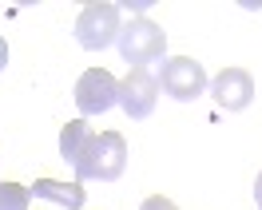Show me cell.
Segmentation results:
<instances>
[{
  "label": "cell",
  "instance_id": "8",
  "mask_svg": "<svg viewBox=\"0 0 262 210\" xmlns=\"http://www.w3.org/2000/svg\"><path fill=\"white\" fill-rule=\"evenodd\" d=\"M28 191H32L36 198L60 202V206H68V210H80V206H83V198H88L80 182H60V178H36Z\"/></svg>",
  "mask_w": 262,
  "mask_h": 210
},
{
  "label": "cell",
  "instance_id": "13",
  "mask_svg": "<svg viewBox=\"0 0 262 210\" xmlns=\"http://www.w3.org/2000/svg\"><path fill=\"white\" fill-rule=\"evenodd\" d=\"M4 64H8V44H4V36H0V72H4Z\"/></svg>",
  "mask_w": 262,
  "mask_h": 210
},
{
  "label": "cell",
  "instance_id": "6",
  "mask_svg": "<svg viewBox=\"0 0 262 210\" xmlns=\"http://www.w3.org/2000/svg\"><path fill=\"white\" fill-rule=\"evenodd\" d=\"M159 103V76L151 67H131L127 80H119V107L127 119H147Z\"/></svg>",
  "mask_w": 262,
  "mask_h": 210
},
{
  "label": "cell",
  "instance_id": "5",
  "mask_svg": "<svg viewBox=\"0 0 262 210\" xmlns=\"http://www.w3.org/2000/svg\"><path fill=\"white\" fill-rule=\"evenodd\" d=\"M115 103H119V80H115L112 72H103V67H88L76 83V107L80 115H103L112 111Z\"/></svg>",
  "mask_w": 262,
  "mask_h": 210
},
{
  "label": "cell",
  "instance_id": "14",
  "mask_svg": "<svg viewBox=\"0 0 262 210\" xmlns=\"http://www.w3.org/2000/svg\"><path fill=\"white\" fill-rule=\"evenodd\" d=\"M254 202H258V206H262V175L254 178Z\"/></svg>",
  "mask_w": 262,
  "mask_h": 210
},
{
  "label": "cell",
  "instance_id": "9",
  "mask_svg": "<svg viewBox=\"0 0 262 210\" xmlns=\"http://www.w3.org/2000/svg\"><path fill=\"white\" fill-rule=\"evenodd\" d=\"M88 139H92V127H88L83 119H68L64 131H60V155H64L68 162H76Z\"/></svg>",
  "mask_w": 262,
  "mask_h": 210
},
{
  "label": "cell",
  "instance_id": "2",
  "mask_svg": "<svg viewBox=\"0 0 262 210\" xmlns=\"http://www.w3.org/2000/svg\"><path fill=\"white\" fill-rule=\"evenodd\" d=\"M119 56L135 67H147L151 60H159L167 52V32L147 16H135L131 24H123V32H119Z\"/></svg>",
  "mask_w": 262,
  "mask_h": 210
},
{
  "label": "cell",
  "instance_id": "11",
  "mask_svg": "<svg viewBox=\"0 0 262 210\" xmlns=\"http://www.w3.org/2000/svg\"><path fill=\"white\" fill-rule=\"evenodd\" d=\"M139 210H179L171 198H163V194H151V198H143V206Z\"/></svg>",
  "mask_w": 262,
  "mask_h": 210
},
{
  "label": "cell",
  "instance_id": "12",
  "mask_svg": "<svg viewBox=\"0 0 262 210\" xmlns=\"http://www.w3.org/2000/svg\"><path fill=\"white\" fill-rule=\"evenodd\" d=\"M147 4H151V0H123V8H127V12H143Z\"/></svg>",
  "mask_w": 262,
  "mask_h": 210
},
{
  "label": "cell",
  "instance_id": "3",
  "mask_svg": "<svg viewBox=\"0 0 262 210\" xmlns=\"http://www.w3.org/2000/svg\"><path fill=\"white\" fill-rule=\"evenodd\" d=\"M119 32H123V24H119V4L99 0V4H88L80 16H76V40H80V48H88V52L112 48L115 40H119Z\"/></svg>",
  "mask_w": 262,
  "mask_h": 210
},
{
  "label": "cell",
  "instance_id": "1",
  "mask_svg": "<svg viewBox=\"0 0 262 210\" xmlns=\"http://www.w3.org/2000/svg\"><path fill=\"white\" fill-rule=\"evenodd\" d=\"M76 167V182H115V178L123 175V167H127V139L119 135V131H92V139L83 143L80 159L72 162Z\"/></svg>",
  "mask_w": 262,
  "mask_h": 210
},
{
  "label": "cell",
  "instance_id": "10",
  "mask_svg": "<svg viewBox=\"0 0 262 210\" xmlns=\"http://www.w3.org/2000/svg\"><path fill=\"white\" fill-rule=\"evenodd\" d=\"M32 191L20 182H0V210H28Z\"/></svg>",
  "mask_w": 262,
  "mask_h": 210
},
{
  "label": "cell",
  "instance_id": "7",
  "mask_svg": "<svg viewBox=\"0 0 262 210\" xmlns=\"http://www.w3.org/2000/svg\"><path fill=\"white\" fill-rule=\"evenodd\" d=\"M207 87H211L214 103L223 111H243V107H250V99H254V76L246 67H223Z\"/></svg>",
  "mask_w": 262,
  "mask_h": 210
},
{
  "label": "cell",
  "instance_id": "4",
  "mask_svg": "<svg viewBox=\"0 0 262 210\" xmlns=\"http://www.w3.org/2000/svg\"><path fill=\"white\" fill-rule=\"evenodd\" d=\"M159 83H163V91L171 99L191 103V99H199L207 91V72H203V64L191 60V56H171V60H163V67H159Z\"/></svg>",
  "mask_w": 262,
  "mask_h": 210
}]
</instances>
